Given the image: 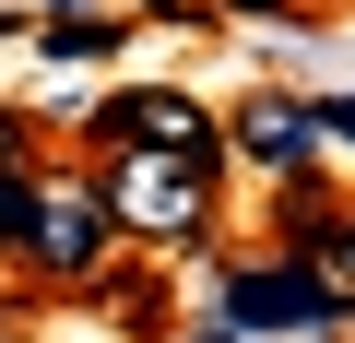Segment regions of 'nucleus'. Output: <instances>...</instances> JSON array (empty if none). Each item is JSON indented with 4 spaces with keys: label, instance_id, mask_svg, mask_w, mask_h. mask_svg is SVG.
Here are the masks:
<instances>
[{
    "label": "nucleus",
    "instance_id": "1",
    "mask_svg": "<svg viewBox=\"0 0 355 343\" xmlns=\"http://www.w3.org/2000/svg\"><path fill=\"white\" fill-rule=\"evenodd\" d=\"M95 202H107V225H119V237L190 249V237H214L225 154H154V142H107V154H95Z\"/></svg>",
    "mask_w": 355,
    "mask_h": 343
},
{
    "label": "nucleus",
    "instance_id": "2",
    "mask_svg": "<svg viewBox=\"0 0 355 343\" xmlns=\"http://www.w3.org/2000/svg\"><path fill=\"white\" fill-rule=\"evenodd\" d=\"M107 249H119V225H107V202H95V166H36V202H24L12 261H24L36 284H95Z\"/></svg>",
    "mask_w": 355,
    "mask_h": 343
},
{
    "label": "nucleus",
    "instance_id": "3",
    "mask_svg": "<svg viewBox=\"0 0 355 343\" xmlns=\"http://www.w3.org/2000/svg\"><path fill=\"white\" fill-rule=\"evenodd\" d=\"M225 319L237 331H343V296L320 284V261L249 249V261H225Z\"/></svg>",
    "mask_w": 355,
    "mask_h": 343
},
{
    "label": "nucleus",
    "instance_id": "4",
    "mask_svg": "<svg viewBox=\"0 0 355 343\" xmlns=\"http://www.w3.org/2000/svg\"><path fill=\"white\" fill-rule=\"evenodd\" d=\"M83 130H95V154H107V142H154V154H225V118H214L202 95H178V83H130V95L83 107Z\"/></svg>",
    "mask_w": 355,
    "mask_h": 343
},
{
    "label": "nucleus",
    "instance_id": "5",
    "mask_svg": "<svg viewBox=\"0 0 355 343\" xmlns=\"http://www.w3.org/2000/svg\"><path fill=\"white\" fill-rule=\"evenodd\" d=\"M331 142H320V118H308V95L296 83H261V95H237V118H225V166H261V178H296V166H320Z\"/></svg>",
    "mask_w": 355,
    "mask_h": 343
},
{
    "label": "nucleus",
    "instance_id": "6",
    "mask_svg": "<svg viewBox=\"0 0 355 343\" xmlns=\"http://www.w3.org/2000/svg\"><path fill=\"white\" fill-rule=\"evenodd\" d=\"M331 225H343V202L320 190V166H296V178H272V249H284V261H308V249H320Z\"/></svg>",
    "mask_w": 355,
    "mask_h": 343
},
{
    "label": "nucleus",
    "instance_id": "7",
    "mask_svg": "<svg viewBox=\"0 0 355 343\" xmlns=\"http://www.w3.org/2000/svg\"><path fill=\"white\" fill-rule=\"evenodd\" d=\"M107 48H119V12H60V24H36V60H60V71L107 60Z\"/></svg>",
    "mask_w": 355,
    "mask_h": 343
},
{
    "label": "nucleus",
    "instance_id": "8",
    "mask_svg": "<svg viewBox=\"0 0 355 343\" xmlns=\"http://www.w3.org/2000/svg\"><path fill=\"white\" fill-rule=\"evenodd\" d=\"M308 261H320V284H331V296H343V308H355V213H343V225H331V237H320V249H308Z\"/></svg>",
    "mask_w": 355,
    "mask_h": 343
},
{
    "label": "nucleus",
    "instance_id": "9",
    "mask_svg": "<svg viewBox=\"0 0 355 343\" xmlns=\"http://www.w3.org/2000/svg\"><path fill=\"white\" fill-rule=\"evenodd\" d=\"M107 308H119V319H154V308H166V284H154V272H119V284H107Z\"/></svg>",
    "mask_w": 355,
    "mask_h": 343
},
{
    "label": "nucleus",
    "instance_id": "10",
    "mask_svg": "<svg viewBox=\"0 0 355 343\" xmlns=\"http://www.w3.org/2000/svg\"><path fill=\"white\" fill-rule=\"evenodd\" d=\"M202 12H237V24H272V36H296V0H202Z\"/></svg>",
    "mask_w": 355,
    "mask_h": 343
},
{
    "label": "nucleus",
    "instance_id": "11",
    "mask_svg": "<svg viewBox=\"0 0 355 343\" xmlns=\"http://www.w3.org/2000/svg\"><path fill=\"white\" fill-rule=\"evenodd\" d=\"M308 118H320V142H343V154H355V95H308Z\"/></svg>",
    "mask_w": 355,
    "mask_h": 343
},
{
    "label": "nucleus",
    "instance_id": "12",
    "mask_svg": "<svg viewBox=\"0 0 355 343\" xmlns=\"http://www.w3.org/2000/svg\"><path fill=\"white\" fill-rule=\"evenodd\" d=\"M24 154H36V118H24V107H0V166H24Z\"/></svg>",
    "mask_w": 355,
    "mask_h": 343
},
{
    "label": "nucleus",
    "instance_id": "13",
    "mask_svg": "<svg viewBox=\"0 0 355 343\" xmlns=\"http://www.w3.org/2000/svg\"><path fill=\"white\" fill-rule=\"evenodd\" d=\"M190 343H249V331H237V319H214V331H190Z\"/></svg>",
    "mask_w": 355,
    "mask_h": 343
},
{
    "label": "nucleus",
    "instance_id": "14",
    "mask_svg": "<svg viewBox=\"0 0 355 343\" xmlns=\"http://www.w3.org/2000/svg\"><path fill=\"white\" fill-rule=\"evenodd\" d=\"M331 343H355V308H343V331H331Z\"/></svg>",
    "mask_w": 355,
    "mask_h": 343
},
{
    "label": "nucleus",
    "instance_id": "15",
    "mask_svg": "<svg viewBox=\"0 0 355 343\" xmlns=\"http://www.w3.org/2000/svg\"><path fill=\"white\" fill-rule=\"evenodd\" d=\"M0 36H12V24H0Z\"/></svg>",
    "mask_w": 355,
    "mask_h": 343
}]
</instances>
